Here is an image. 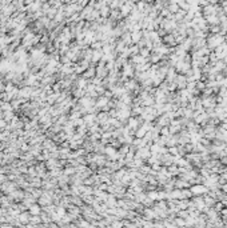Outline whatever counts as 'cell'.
<instances>
[{"label":"cell","instance_id":"1","mask_svg":"<svg viewBox=\"0 0 227 228\" xmlns=\"http://www.w3.org/2000/svg\"><path fill=\"white\" fill-rule=\"evenodd\" d=\"M204 188H203V187H200V185H199V187H194V188H192V190H191V192L192 193H199V192H204Z\"/></svg>","mask_w":227,"mask_h":228}]
</instances>
